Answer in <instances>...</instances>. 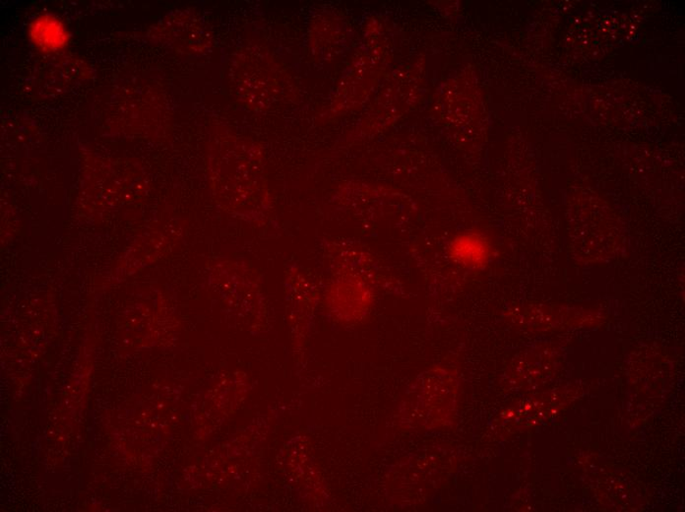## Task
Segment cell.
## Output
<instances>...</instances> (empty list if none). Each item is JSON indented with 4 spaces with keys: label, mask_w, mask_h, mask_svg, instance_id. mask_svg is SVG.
I'll return each instance as SVG.
<instances>
[{
    "label": "cell",
    "mask_w": 685,
    "mask_h": 512,
    "mask_svg": "<svg viewBox=\"0 0 685 512\" xmlns=\"http://www.w3.org/2000/svg\"><path fill=\"white\" fill-rule=\"evenodd\" d=\"M32 43L44 53H57L69 45L68 27L59 17L52 14L37 16L29 28Z\"/></svg>",
    "instance_id": "6da1fadb"
},
{
    "label": "cell",
    "mask_w": 685,
    "mask_h": 512,
    "mask_svg": "<svg viewBox=\"0 0 685 512\" xmlns=\"http://www.w3.org/2000/svg\"><path fill=\"white\" fill-rule=\"evenodd\" d=\"M457 258L467 265L478 267L489 258V246L478 235H466L457 242Z\"/></svg>",
    "instance_id": "7a4b0ae2"
}]
</instances>
